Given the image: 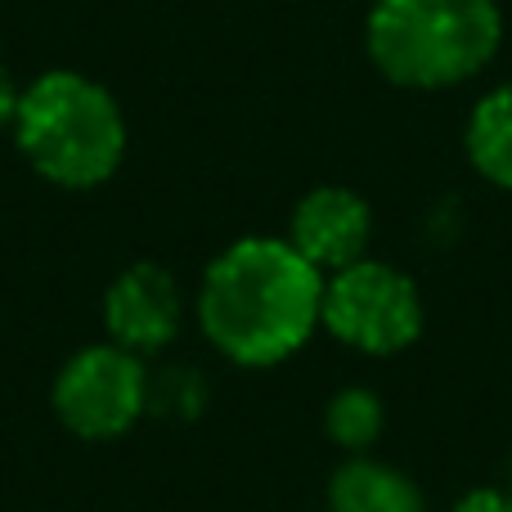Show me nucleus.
<instances>
[{
  "label": "nucleus",
  "instance_id": "f257e3e1",
  "mask_svg": "<svg viewBox=\"0 0 512 512\" xmlns=\"http://www.w3.org/2000/svg\"><path fill=\"white\" fill-rule=\"evenodd\" d=\"M198 319L239 364H279L324 324V274L288 239H243L212 261Z\"/></svg>",
  "mask_w": 512,
  "mask_h": 512
},
{
  "label": "nucleus",
  "instance_id": "f03ea898",
  "mask_svg": "<svg viewBox=\"0 0 512 512\" xmlns=\"http://www.w3.org/2000/svg\"><path fill=\"white\" fill-rule=\"evenodd\" d=\"M499 0H373L369 54L396 86L445 90L477 77L499 50Z\"/></svg>",
  "mask_w": 512,
  "mask_h": 512
},
{
  "label": "nucleus",
  "instance_id": "7ed1b4c3",
  "mask_svg": "<svg viewBox=\"0 0 512 512\" xmlns=\"http://www.w3.org/2000/svg\"><path fill=\"white\" fill-rule=\"evenodd\" d=\"M23 158L63 189H95L122 167L126 122L117 99L81 72H45L18 95Z\"/></svg>",
  "mask_w": 512,
  "mask_h": 512
},
{
  "label": "nucleus",
  "instance_id": "20e7f679",
  "mask_svg": "<svg viewBox=\"0 0 512 512\" xmlns=\"http://www.w3.org/2000/svg\"><path fill=\"white\" fill-rule=\"evenodd\" d=\"M324 328L364 355H396L423 328V297L409 274L364 256L324 279Z\"/></svg>",
  "mask_w": 512,
  "mask_h": 512
},
{
  "label": "nucleus",
  "instance_id": "39448f33",
  "mask_svg": "<svg viewBox=\"0 0 512 512\" xmlns=\"http://www.w3.org/2000/svg\"><path fill=\"white\" fill-rule=\"evenodd\" d=\"M144 409H149V373L140 355L113 342L72 355L54 382V414L86 441H113L131 432Z\"/></svg>",
  "mask_w": 512,
  "mask_h": 512
},
{
  "label": "nucleus",
  "instance_id": "423d86ee",
  "mask_svg": "<svg viewBox=\"0 0 512 512\" xmlns=\"http://www.w3.org/2000/svg\"><path fill=\"white\" fill-rule=\"evenodd\" d=\"M373 234V212L355 189L319 185L292 207L288 243L315 265L319 274H337L346 265L364 261Z\"/></svg>",
  "mask_w": 512,
  "mask_h": 512
},
{
  "label": "nucleus",
  "instance_id": "0eeeda50",
  "mask_svg": "<svg viewBox=\"0 0 512 512\" xmlns=\"http://www.w3.org/2000/svg\"><path fill=\"white\" fill-rule=\"evenodd\" d=\"M104 324L113 346L131 355L162 351L180 333V288L162 265H131L104 297Z\"/></svg>",
  "mask_w": 512,
  "mask_h": 512
},
{
  "label": "nucleus",
  "instance_id": "6e6552de",
  "mask_svg": "<svg viewBox=\"0 0 512 512\" xmlns=\"http://www.w3.org/2000/svg\"><path fill=\"white\" fill-rule=\"evenodd\" d=\"M328 508L333 512H423L418 486L378 459H351L337 468L328 486Z\"/></svg>",
  "mask_w": 512,
  "mask_h": 512
},
{
  "label": "nucleus",
  "instance_id": "1a4fd4ad",
  "mask_svg": "<svg viewBox=\"0 0 512 512\" xmlns=\"http://www.w3.org/2000/svg\"><path fill=\"white\" fill-rule=\"evenodd\" d=\"M468 158L490 185L512 189V81L477 104L468 122Z\"/></svg>",
  "mask_w": 512,
  "mask_h": 512
},
{
  "label": "nucleus",
  "instance_id": "9d476101",
  "mask_svg": "<svg viewBox=\"0 0 512 512\" xmlns=\"http://www.w3.org/2000/svg\"><path fill=\"white\" fill-rule=\"evenodd\" d=\"M324 427H328V436H333L337 445L364 454L382 432V400L373 396V391H364V387L342 391V396H333V405H328Z\"/></svg>",
  "mask_w": 512,
  "mask_h": 512
},
{
  "label": "nucleus",
  "instance_id": "9b49d317",
  "mask_svg": "<svg viewBox=\"0 0 512 512\" xmlns=\"http://www.w3.org/2000/svg\"><path fill=\"white\" fill-rule=\"evenodd\" d=\"M454 512H512V490H499V486H481L472 495H463Z\"/></svg>",
  "mask_w": 512,
  "mask_h": 512
},
{
  "label": "nucleus",
  "instance_id": "f8f14e48",
  "mask_svg": "<svg viewBox=\"0 0 512 512\" xmlns=\"http://www.w3.org/2000/svg\"><path fill=\"white\" fill-rule=\"evenodd\" d=\"M18 95H23V90H18L14 81H9V72H5V68H0V131H5V126H14Z\"/></svg>",
  "mask_w": 512,
  "mask_h": 512
}]
</instances>
